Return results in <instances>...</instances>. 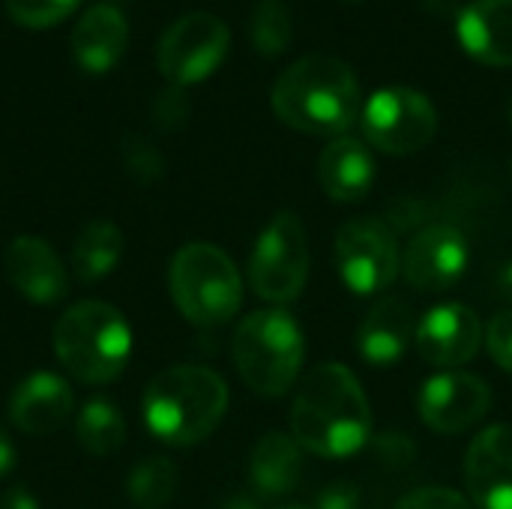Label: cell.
<instances>
[{
	"instance_id": "cell-1",
	"label": "cell",
	"mask_w": 512,
	"mask_h": 509,
	"mask_svg": "<svg viewBox=\"0 0 512 509\" xmlns=\"http://www.w3.org/2000/svg\"><path fill=\"white\" fill-rule=\"evenodd\" d=\"M372 432L369 399L351 369L339 363L315 366L297 390L291 408V438L321 456H354Z\"/></svg>"
},
{
	"instance_id": "cell-2",
	"label": "cell",
	"mask_w": 512,
	"mask_h": 509,
	"mask_svg": "<svg viewBox=\"0 0 512 509\" xmlns=\"http://www.w3.org/2000/svg\"><path fill=\"white\" fill-rule=\"evenodd\" d=\"M273 111L306 135H345L363 111L354 69L333 54H306L273 84Z\"/></svg>"
},
{
	"instance_id": "cell-3",
	"label": "cell",
	"mask_w": 512,
	"mask_h": 509,
	"mask_svg": "<svg viewBox=\"0 0 512 509\" xmlns=\"http://www.w3.org/2000/svg\"><path fill=\"white\" fill-rule=\"evenodd\" d=\"M144 423L171 447L201 444L228 411V387L207 366H171L144 390Z\"/></svg>"
},
{
	"instance_id": "cell-4",
	"label": "cell",
	"mask_w": 512,
	"mask_h": 509,
	"mask_svg": "<svg viewBox=\"0 0 512 509\" xmlns=\"http://www.w3.org/2000/svg\"><path fill=\"white\" fill-rule=\"evenodd\" d=\"M54 354L75 381L111 384L132 357V330L111 303L81 300L54 324Z\"/></svg>"
},
{
	"instance_id": "cell-5",
	"label": "cell",
	"mask_w": 512,
	"mask_h": 509,
	"mask_svg": "<svg viewBox=\"0 0 512 509\" xmlns=\"http://www.w3.org/2000/svg\"><path fill=\"white\" fill-rule=\"evenodd\" d=\"M234 366L258 396H285L303 366V330L282 309H261L240 321L231 342Z\"/></svg>"
},
{
	"instance_id": "cell-6",
	"label": "cell",
	"mask_w": 512,
	"mask_h": 509,
	"mask_svg": "<svg viewBox=\"0 0 512 509\" xmlns=\"http://www.w3.org/2000/svg\"><path fill=\"white\" fill-rule=\"evenodd\" d=\"M168 288L183 318L201 330L228 324L243 303L240 273L213 243H186L171 261Z\"/></svg>"
},
{
	"instance_id": "cell-7",
	"label": "cell",
	"mask_w": 512,
	"mask_h": 509,
	"mask_svg": "<svg viewBox=\"0 0 512 509\" xmlns=\"http://www.w3.org/2000/svg\"><path fill=\"white\" fill-rule=\"evenodd\" d=\"M309 276V240L297 213L282 210L261 231L249 258V285L267 303H291Z\"/></svg>"
},
{
	"instance_id": "cell-8",
	"label": "cell",
	"mask_w": 512,
	"mask_h": 509,
	"mask_svg": "<svg viewBox=\"0 0 512 509\" xmlns=\"http://www.w3.org/2000/svg\"><path fill=\"white\" fill-rule=\"evenodd\" d=\"M360 126L375 150L408 156L423 150L435 138L438 111L423 93L396 84L369 96L360 111Z\"/></svg>"
},
{
	"instance_id": "cell-9",
	"label": "cell",
	"mask_w": 512,
	"mask_h": 509,
	"mask_svg": "<svg viewBox=\"0 0 512 509\" xmlns=\"http://www.w3.org/2000/svg\"><path fill=\"white\" fill-rule=\"evenodd\" d=\"M228 42H231V30L219 15L186 12L159 36L156 45L159 72L177 87L198 84L219 69V63L228 54Z\"/></svg>"
},
{
	"instance_id": "cell-10",
	"label": "cell",
	"mask_w": 512,
	"mask_h": 509,
	"mask_svg": "<svg viewBox=\"0 0 512 509\" xmlns=\"http://www.w3.org/2000/svg\"><path fill=\"white\" fill-rule=\"evenodd\" d=\"M336 267L339 279L360 297L381 294L399 276L396 234L384 219L360 216L336 234Z\"/></svg>"
},
{
	"instance_id": "cell-11",
	"label": "cell",
	"mask_w": 512,
	"mask_h": 509,
	"mask_svg": "<svg viewBox=\"0 0 512 509\" xmlns=\"http://www.w3.org/2000/svg\"><path fill=\"white\" fill-rule=\"evenodd\" d=\"M402 270H405V282L423 294L450 291L468 270L465 234L444 222L426 225L411 237Z\"/></svg>"
},
{
	"instance_id": "cell-12",
	"label": "cell",
	"mask_w": 512,
	"mask_h": 509,
	"mask_svg": "<svg viewBox=\"0 0 512 509\" xmlns=\"http://www.w3.org/2000/svg\"><path fill=\"white\" fill-rule=\"evenodd\" d=\"M492 408V390L471 372H444L420 390V417L432 432L459 435L477 426Z\"/></svg>"
},
{
	"instance_id": "cell-13",
	"label": "cell",
	"mask_w": 512,
	"mask_h": 509,
	"mask_svg": "<svg viewBox=\"0 0 512 509\" xmlns=\"http://www.w3.org/2000/svg\"><path fill=\"white\" fill-rule=\"evenodd\" d=\"M483 339V324L471 306L441 303L417 321L414 345L429 366L456 369L477 357Z\"/></svg>"
},
{
	"instance_id": "cell-14",
	"label": "cell",
	"mask_w": 512,
	"mask_h": 509,
	"mask_svg": "<svg viewBox=\"0 0 512 509\" xmlns=\"http://www.w3.org/2000/svg\"><path fill=\"white\" fill-rule=\"evenodd\" d=\"M465 483L480 509H512V426H489L471 441Z\"/></svg>"
},
{
	"instance_id": "cell-15",
	"label": "cell",
	"mask_w": 512,
	"mask_h": 509,
	"mask_svg": "<svg viewBox=\"0 0 512 509\" xmlns=\"http://www.w3.org/2000/svg\"><path fill=\"white\" fill-rule=\"evenodd\" d=\"M12 288L36 306H54L69 291V276L60 255L42 237H15L3 258Z\"/></svg>"
},
{
	"instance_id": "cell-16",
	"label": "cell",
	"mask_w": 512,
	"mask_h": 509,
	"mask_svg": "<svg viewBox=\"0 0 512 509\" xmlns=\"http://www.w3.org/2000/svg\"><path fill=\"white\" fill-rule=\"evenodd\" d=\"M75 396L69 384L54 372H36L24 378L9 399V420L24 435H54L72 417Z\"/></svg>"
},
{
	"instance_id": "cell-17",
	"label": "cell",
	"mask_w": 512,
	"mask_h": 509,
	"mask_svg": "<svg viewBox=\"0 0 512 509\" xmlns=\"http://www.w3.org/2000/svg\"><path fill=\"white\" fill-rule=\"evenodd\" d=\"M462 48L486 66H512V0H474L456 12Z\"/></svg>"
},
{
	"instance_id": "cell-18",
	"label": "cell",
	"mask_w": 512,
	"mask_h": 509,
	"mask_svg": "<svg viewBox=\"0 0 512 509\" xmlns=\"http://www.w3.org/2000/svg\"><path fill=\"white\" fill-rule=\"evenodd\" d=\"M126 42H129V24L123 12L108 3L90 6L72 27V39H69L75 63L90 75H102L114 69L126 51Z\"/></svg>"
},
{
	"instance_id": "cell-19",
	"label": "cell",
	"mask_w": 512,
	"mask_h": 509,
	"mask_svg": "<svg viewBox=\"0 0 512 509\" xmlns=\"http://www.w3.org/2000/svg\"><path fill=\"white\" fill-rule=\"evenodd\" d=\"M417 336V318L414 309L402 297L381 300L360 324L357 348L360 357L372 366H396Z\"/></svg>"
},
{
	"instance_id": "cell-20",
	"label": "cell",
	"mask_w": 512,
	"mask_h": 509,
	"mask_svg": "<svg viewBox=\"0 0 512 509\" xmlns=\"http://www.w3.org/2000/svg\"><path fill=\"white\" fill-rule=\"evenodd\" d=\"M321 189L342 204H354L369 195L375 183V159L360 138L339 135L333 138L318 159Z\"/></svg>"
},
{
	"instance_id": "cell-21",
	"label": "cell",
	"mask_w": 512,
	"mask_h": 509,
	"mask_svg": "<svg viewBox=\"0 0 512 509\" xmlns=\"http://www.w3.org/2000/svg\"><path fill=\"white\" fill-rule=\"evenodd\" d=\"M303 447L285 435V432H270L264 435L249 459V480L258 495L264 498H279L288 495L300 474H303Z\"/></svg>"
},
{
	"instance_id": "cell-22",
	"label": "cell",
	"mask_w": 512,
	"mask_h": 509,
	"mask_svg": "<svg viewBox=\"0 0 512 509\" xmlns=\"http://www.w3.org/2000/svg\"><path fill=\"white\" fill-rule=\"evenodd\" d=\"M120 255H123V231L108 219H96L78 234L72 246V273L78 276V282L93 285L120 264Z\"/></svg>"
},
{
	"instance_id": "cell-23",
	"label": "cell",
	"mask_w": 512,
	"mask_h": 509,
	"mask_svg": "<svg viewBox=\"0 0 512 509\" xmlns=\"http://www.w3.org/2000/svg\"><path fill=\"white\" fill-rule=\"evenodd\" d=\"M75 435L78 444L84 447V453L90 456H111L123 447L126 438V420L120 414V408L108 399H90L75 420Z\"/></svg>"
},
{
	"instance_id": "cell-24",
	"label": "cell",
	"mask_w": 512,
	"mask_h": 509,
	"mask_svg": "<svg viewBox=\"0 0 512 509\" xmlns=\"http://www.w3.org/2000/svg\"><path fill=\"white\" fill-rule=\"evenodd\" d=\"M180 474L165 456H150L129 474V501L138 509H162L171 504Z\"/></svg>"
},
{
	"instance_id": "cell-25",
	"label": "cell",
	"mask_w": 512,
	"mask_h": 509,
	"mask_svg": "<svg viewBox=\"0 0 512 509\" xmlns=\"http://www.w3.org/2000/svg\"><path fill=\"white\" fill-rule=\"evenodd\" d=\"M294 33L291 12L282 0H261L252 12V45L264 57H276L288 48Z\"/></svg>"
},
{
	"instance_id": "cell-26",
	"label": "cell",
	"mask_w": 512,
	"mask_h": 509,
	"mask_svg": "<svg viewBox=\"0 0 512 509\" xmlns=\"http://www.w3.org/2000/svg\"><path fill=\"white\" fill-rule=\"evenodd\" d=\"M120 159H123L126 174L135 183H141V186H150V183L162 180V174H165L162 153L144 135H135V132L123 135V141H120Z\"/></svg>"
},
{
	"instance_id": "cell-27",
	"label": "cell",
	"mask_w": 512,
	"mask_h": 509,
	"mask_svg": "<svg viewBox=\"0 0 512 509\" xmlns=\"http://www.w3.org/2000/svg\"><path fill=\"white\" fill-rule=\"evenodd\" d=\"M3 3L15 24L33 30L60 24L78 6V0H3Z\"/></svg>"
},
{
	"instance_id": "cell-28",
	"label": "cell",
	"mask_w": 512,
	"mask_h": 509,
	"mask_svg": "<svg viewBox=\"0 0 512 509\" xmlns=\"http://www.w3.org/2000/svg\"><path fill=\"white\" fill-rule=\"evenodd\" d=\"M189 96H186V87H177V84H168L156 99H153V123L165 132L171 129H180L186 120H189Z\"/></svg>"
},
{
	"instance_id": "cell-29",
	"label": "cell",
	"mask_w": 512,
	"mask_h": 509,
	"mask_svg": "<svg viewBox=\"0 0 512 509\" xmlns=\"http://www.w3.org/2000/svg\"><path fill=\"white\" fill-rule=\"evenodd\" d=\"M396 509H474L459 492L453 489H438V486H426L417 489L411 495H405Z\"/></svg>"
},
{
	"instance_id": "cell-30",
	"label": "cell",
	"mask_w": 512,
	"mask_h": 509,
	"mask_svg": "<svg viewBox=\"0 0 512 509\" xmlns=\"http://www.w3.org/2000/svg\"><path fill=\"white\" fill-rule=\"evenodd\" d=\"M486 345H489L492 360L504 372H512V312H501L492 318V324L486 330Z\"/></svg>"
},
{
	"instance_id": "cell-31",
	"label": "cell",
	"mask_w": 512,
	"mask_h": 509,
	"mask_svg": "<svg viewBox=\"0 0 512 509\" xmlns=\"http://www.w3.org/2000/svg\"><path fill=\"white\" fill-rule=\"evenodd\" d=\"M360 492L351 483H333L318 495V509H357Z\"/></svg>"
},
{
	"instance_id": "cell-32",
	"label": "cell",
	"mask_w": 512,
	"mask_h": 509,
	"mask_svg": "<svg viewBox=\"0 0 512 509\" xmlns=\"http://www.w3.org/2000/svg\"><path fill=\"white\" fill-rule=\"evenodd\" d=\"M0 509H39V501L27 486H9L0 495Z\"/></svg>"
},
{
	"instance_id": "cell-33",
	"label": "cell",
	"mask_w": 512,
	"mask_h": 509,
	"mask_svg": "<svg viewBox=\"0 0 512 509\" xmlns=\"http://www.w3.org/2000/svg\"><path fill=\"white\" fill-rule=\"evenodd\" d=\"M15 468V444L12 438L6 435V429L0 426V480Z\"/></svg>"
},
{
	"instance_id": "cell-34",
	"label": "cell",
	"mask_w": 512,
	"mask_h": 509,
	"mask_svg": "<svg viewBox=\"0 0 512 509\" xmlns=\"http://www.w3.org/2000/svg\"><path fill=\"white\" fill-rule=\"evenodd\" d=\"M453 9H456V0H438V3L432 6L435 15H447V12H453Z\"/></svg>"
},
{
	"instance_id": "cell-35",
	"label": "cell",
	"mask_w": 512,
	"mask_h": 509,
	"mask_svg": "<svg viewBox=\"0 0 512 509\" xmlns=\"http://www.w3.org/2000/svg\"><path fill=\"white\" fill-rule=\"evenodd\" d=\"M504 291H507V297H512V261L504 270Z\"/></svg>"
},
{
	"instance_id": "cell-36",
	"label": "cell",
	"mask_w": 512,
	"mask_h": 509,
	"mask_svg": "<svg viewBox=\"0 0 512 509\" xmlns=\"http://www.w3.org/2000/svg\"><path fill=\"white\" fill-rule=\"evenodd\" d=\"M510 177H512V165H510Z\"/></svg>"
}]
</instances>
